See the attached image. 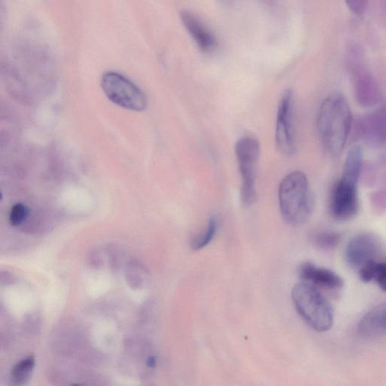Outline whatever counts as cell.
Listing matches in <instances>:
<instances>
[{
    "instance_id": "cell-11",
    "label": "cell",
    "mask_w": 386,
    "mask_h": 386,
    "mask_svg": "<svg viewBox=\"0 0 386 386\" xmlns=\"http://www.w3.org/2000/svg\"><path fill=\"white\" fill-rule=\"evenodd\" d=\"M179 17L185 29L202 51L210 53L218 47V41L213 33L193 13L184 10Z\"/></svg>"
},
{
    "instance_id": "cell-12",
    "label": "cell",
    "mask_w": 386,
    "mask_h": 386,
    "mask_svg": "<svg viewBox=\"0 0 386 386\" xmlns=\"http://www.w3.org/2000/svg\"><path fill=\"white\" fill-rule=\"evenodd\" d=\"M355 99L364 107H372L381 100V93L378 85L369 74L357 72L354 77Z\"/></svg>"
},
{
    "instance_id": "cell-3",
    "label": "cell",
    "mask_w": 386,
    "mask_h": 386,
    "mask_svg": "<svg viewBox=\"0 0 386 386\" xmlns=\"http://www.w3.org/2000/svg\"><path fill=\"white\" fill-rule=\"evenodd\" d=\"M291 298L295 309L312 329L326 332L333 328V307L316 287L304 282L296 284Z\"/></svg>"
},
{
    "instance_id": "cell-8",
    "label": "cell",
    "mask_w": 386,
    "mask_h": 386,
    "mask_svg": "<svg viewBox=\"0 0 386 386\" xmlns=\"http://www.w3.org/2000/svg\"><path fill=\"white\" fill-rule=\"evenodd\" d=\"M380 242L370 232H363L349 240L345 256L348 264L353 268L360 269L367 263L375 260L379 255Z\"/></svg>"
},
{
    "instance_id": "cell-20",
    "label": "cell",
    "mask_w": 386,
    "mask_h": 386,
    "mask_svg": "<svg viewBox=\"0 0 386 386\" xmlns=\"http://www.w3.org/2000/svg\"><path fill=\"white\" fill-rule=\"evenodd\" d=\"M377 209L386 210V186L381 191L374 195L373 202Z\"/></svg>"
},
{
    "instance_id": "cell-15",
    "label": "cell",
    "mask_w": 386,
    "mask_h": 386,
    "mask_svg": "<svg viewBox=\"0 0 386 386\" xmlns=\"http://www.w3.org/2000/svg\"><path fill=\"white\" fill-rule=\"evenodd\" d=\"M218 229V220L217 218L211 217L206 225L204 230L193 237L191 241V247L194 250H200L208 246L213 240Z\"/></svg>"
},
{
    "instance_id": "cell-14",
    "label": "cell",
    "mask_w": 386,
    "mask_h": 386,
    "mask_svg": "<svg viewBox=\"0 0 386 386\" xmlns=\"http://www.w3.org/2000/svg\"><path fill=\"white\" fill-rule=\"evenodd\" d=\"M359 278L364 283L375 281L386 292V263L372 260L359 269Z\"/></svg>"
},
{
    "instance_id": "cell-1",
    "label": "cell",
    "mask_w": 386,
    "mask_h": 386,
    "mask_svg": "<svg viewBox=\"0 0 386 386\" xmlns=\"http://www.w3.org/2000/svg\"><path fill=\"white\" fill-rule=\"evenodd\" d=\"M352 124V112L342 94H332L325 98L319 109L317 127L322 146L329 155L342 154Z\"/></svg>"
},
{
    "instance_id": "cell-13",
    "label": "cell",
    "mask_w": 386,
    "mask_h": 386,
    "mask_svg": "<svg viewBox=\"0 0 386 386\" xmlns=\"http://www.w3.org/2000/svg\"><path fill=\"white\" fill-rule=\"evenodd\" d=\"M359 333L376 336L386 333V303L378 305L367 312L358 325Z\"/></svg>"
},
{
    "instance_id": "cell-4",
    "label": "cell",
    "mask_w": 386,
    "mask_h": 386,
    "mask_svg": "<svg viewBox=\"0 0 386 386\" xmlns=\"http://www.w3.org/2000/svg\"><path fill=\"white\" fill-rule=\"evenodd\" d=\"M235 154L241 178V201L246 207L257 200V168L260 156V143L253 136L241 138L236 143Z\"/></svg>"
},
{
    "instance_id": "cell-16",
    "label": "cell",
    "mask_w": 386,
    "mask_h": 386,
    "mask_svg": "<svg viewBox=\"0 0 386 386\" xmlns=\"http://www.w3.org/2000/svg\"><path fill=\"white\" fill-rule=\"evenodd\" d=\"M311 241L316 248L330 250L335 249L339 245L341 236L335 231L322 230L314 233Z\"/></svg>"
},
{
    "instance_id": "cell-18",
    "label": "cell",
    "mask_w": 386,
    "mask_h": 386,
    "mask_svg": "<svg viewBox=\"0 0 386 386\" xmlns=\"http://www.w3.org/2000/svg\"><path fill=\"white\" fill-rule=\"evenodd\" d=\"M29 210L26 206L22 203L15 204L10 211V221L13 226L17 227L28 218Z\"/></svg>"
},
{
    "instance_id": "cell-7",
    "label": "cell",
    "mask_w": 386,
    "mask_h": 386,
    "mask_svg": "<svg viewBox=\"0 0 386 386\" xmlns=\"http://www.w3.org/2000/svg\"><path fill=\"white\" fill-rule=\"evenodd\" d=\"M357 184L342 176L332 188L329 208L335 220L346 221L355 216L359 207Z\"/></svg>"
},
{
    "instance_id": "cell-5",
    "label": "cell",
    "mask_w": 386,
    "mask_h": 386,
    "mask_svg": "<svg viewBox=\"0 0 386 386\" xmlns=\"http://www.w3.org/2000/svg\"><path fill=\"white\" fill-rule=\"evenodd\" d=\"M102 86L108 99L122 108L137 112L146 110L147 96L123 75L115 72H107L102 77Z\"/></svg>"
},
{
    "instance_id": "cell-2",
    "label": "cell",
    "mask_w": 386,
    "mask_h": 386,
    "mask_svg": "<svg viewBox=\"0 0 386 386\" xmlns=\"http://www.w3.org/2000/svg\"><path fill=\"white\" fill-rule=\"evenodd\" d=\"M278 204L282 218L291 226H301L310 219L316 200L306 175L295 170L282 179L278 188Z\"/></svg>"
},
{
    "instance_id": "cell-6",
    "label": "cell",
    "mask_w": 386,
    "mask_h": 386,
    "mask_svg": "<svg viewBox=\"0 0 386 386\" xmlns=\"http://www.w3.org/2000/svg\"><path fill=\"white\" fill-rule=\"evenodd\" d=\"M275 143L277 149L286 156H292L297 152L293 127V94L291 89L285 90L278 103Z\"/></svg>"
},
{
    "instance_id": "cell-17",
    "label": "cell",
    "mask_w": 386,
    "mask_h": 386,
    "mask_svg": "<svg viewBox=\"0 0 386 386\" xmlns=\"http://www.w3.org/2000/svg\"><path fill=\"white\" fill-rule=\"evenodd\" d=\"M35 365V359L30 356L17 363L12 371V381L15 385H23L30 378Z\"/></svg>"
},
{
    "instance_id": "cell-21",
    "label": "cell",
    "mask_w": 386,
    "mask_h": 386,
    "mask_svg": "<svg viewBox=\"0 0 386 386\" xmlns=\"http://www.w3.org/2000/svg\"><path fill=\"white\" fill-rule=\"evenodd\" d=\"M147 364L150 367H154L156 364L155 359L154 357H150Z\"/></svg>"
},
{
    "instance_id": "cell-19",
    "label": "cell",
    "mask_w": 386,
    "mask_h": 386,
    "mask_svg": "<svg viewBox=\"0 0 386 386\" xmlns=\"http://www.w3.org/2000/svg\"><path fill=\"white\" fill-rule=\"evenodd\" d=\"M349 10L356 15L363 14L367 6L368 0H345Z\"/></svg>"
},
{
    "instance_id": "cell-10",
    "label": "cell",
    "mask_w": 386,
    "mask_h": 386,
    "mask_svg": "<svg viewBox=\"0 0 386 386\" xmlns=\"http://www.w3.org/2000/svg\"><path fill=\"white\" fill-rule=\"evenodd\" d=\"M299 275L304 282L328 290H339L344 285L343 278L330 269L316 266L312 263L303 264Z\"/></svg>"
},
{
    "instance_id": "cell-9",
    "label": "cell",
    "mask_w": 386,
    "mask_h": 386,
    "mask_svg": "<svg viewBox=\"0 0 386 386\" xmlns=\"http://www.w3.org/2000/svg\"><path fill=\"white\" fill-rule=\"evenodd\" d=\"M357 136L366 145L380 147L386 142V105L368 113L357 120Z\"/></svg>"
}]
</instances>
